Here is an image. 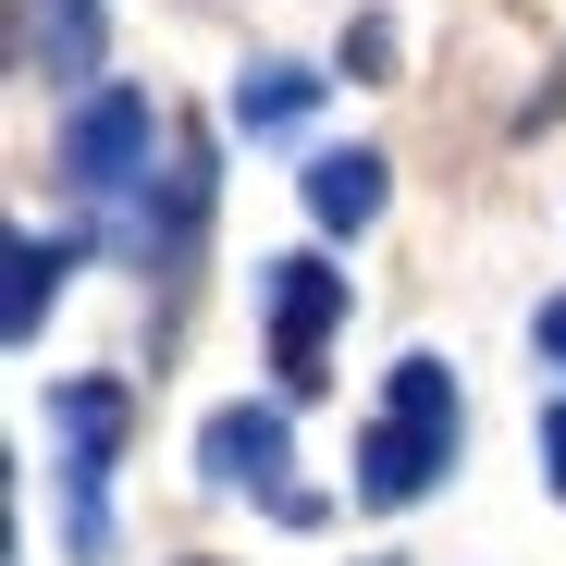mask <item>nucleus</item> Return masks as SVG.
Wrapping results in <instances>:
<instances>
[{
  "mask_svg": "<svg viewBox=\"0 0 566 566\" xmlns=\"http://www.w3.org/2000/svg\"><path fill=\"white\" fill-rule=\"evenodd\" d=\"M369 566H395V554H369Z\"/></svg>",
  "mask_w": 566,
  "mask_h": 566,
  "instance_id": "14",
  "label": "nucleus"
},
{
  "mask_svg": "<svg viewBox=\"0 0 566 566\" xmlns=\"http://www.w3.org/2000/svg\"><path fill=\"white\" fill-rule=\"evenodd\" d=\"M259 321H271V382L283 407H308L333 382V333H345V271L333 259H259Z\"/></svg>",
  "mask_w": 566,
  "mask_h": 566,
  "instance_id": "5",
  "label": "nucleus"
},
{
  "mask_svg": "<svg viewBox=\"0 0 566 566\" xmlns=\"http://www.w3.org/2000/svg\"><path fill=\"white\" fill-rule=\"evenodd\" d=\"M345 74H357V86L395 74V13H357V25H345Z\"/></svg>",
  "mask_w": 566,
  "mask_h": 566,
  "instance_id": "10",
  "label": "nucleus"
},
{
  "mask_svg": "<svg viewBox=\"0 0 566 566\" xmlns=\"http://www.w3.org/2000/svg\"><path fill=\"white\" fill-rule=\"evenodd\" d=\"M283 468H296V419H283V407L234 395V407H210V419H198V481H210V493H259L283 530H321L333 505H321V493H296Z\"/></svg>",
  "mask_w": 566,
  "mask_h": 566,
  "instance_id": "4",
  "label": "nucleus"
},
{
  "mask_svg": "<svg viewBox=\"0 0 566 566\" xmlns=\"http://www.w3.org/2000/svg\"><path fill=\"white\" fill-rule=\"evenodd\" d=\"M86 247H99L86 222H62V234H13V296H0V333H13V345H38V321H50V296L74 283Z\"/></svg>",
  "mask_w": 566,
  "mask_h": 566,
  "instance_id": "8",
  "label": "nucleus"
},
{
  "mask_svg": "<svg viewBox=\"0 0 566 566\" xmlns=\"http://www.w3.org/2000/svg\"><path fill=\"white\" fill-rule=\"evenodd\" d=\"M321 86H333V74H308V62H247V74H234V124H247V136H296V124L321 112Z\"/></svg>",
  "mask_w": 566,
  "mask_h": 566,
  "instance_id": "9",
  "label": "nucleus"
},
{
  "mask_svg": "<svg viewBox=\"0 0 566 566\" xmlns=\"http://www.w3.org/2000/svg\"><path fill=\"white\" fill-rule=\"evenodd\" d=\"M160 160V99L148 86H99L62 112V198L124 271H185V222H172V172Z\"/></svg>",
  "mask_w": 566,
  "mask_h": 566,
  "instance_id": "1",
  "label": "nucleus"
},
{
  "mask_svg": "<svg viewBox=\"0 0 566 566\" xmlns=\"http://www.w3.org/2000/svg\"><path fill=\"white\" fill-rule=\"evenodd\" d=\"M455 443H468L455 369H443L431 345H407V357H395V382H382V419L357 431V505H369V517L419 505V493L443 481V468H455Z\"/></svg>",
  "mask_w": 566,
  "mask_h": 566,
  "instance_id": "2",
  "label": "nucleus"
},
{
  "mask_svg": "<svg viewBox=\"0 0 566 566\" xmlns=\"http://www.w3.org/2000/svg\"><path fill=\"white\" fill-rule=\"evenodd\" d=\"M13 62L62 99L112 86V0H13Z\"/></svg>",
  "mask_w": 566,
  "mask_h": 566,
  "instance_id": "6",
  "label": "nucleus"
},
{
  "mask_svg": "<svg viewBox=\"0 0 566 566\" xmlns=\"http://www.w3.org/2000/svg\"><path fill=\"white\" fill-rule=\"evenodd\" d=\"M530 345L554 357V382H566V296H542V308H530Z\"/></svg>",
  "mask_w": 566,
  "mask_h": 566,
  "instance_id": "11",
  "label": "nucleus"
},
{
  "mask_svg": "<svg viewBox=\"0 0 566 566\" xmlns=\"http://www.w3.org/2000/svg\"><path fill=\"white\" fill-rule=\"evenodd\" d=\"M185 566H222V554H185Z\"/></svg>",
  "mask_w": 566,
  "mask_h": 566,
  "instance_id": "13",
  "label": "nucleus"
},
{
  "mask_svg": "<svg viewBox=\"0 0 566 566\" xmlns=\"http://www.w3.org/2000/svg\"><path fill=\"white\" fill-rule=\"evenodd\" d=\"M136 395L112 369H74L50 382V468H62V554L74 566H112V468H124Z\"/></svg>",
  "mask_w": 566,
  "mask_h": 566,
  "instance_id": "3",
  "label": "nucleus"
},
{
  "mask_svg": "<svg viewBox=\"0 0 566 566\" xmlns=\"http://www.w3.org/2000/svg\"><path fill=\"white\" fill-rule=\"evenodd\" d=\"M542 481H554V493H566V395H554V407H542Z\"/></svg>",
  "mask_w": 566,
  "mask_h": 566,
  "instance_id": "12",
  "label": "nucleus"
},
{
  "mask_svg": "<svg viewBox=\"0 0 566 566\" xmlns=\"http://www.w3.org/2000/svg\"><path fill=\"white\" fill-rule=\"evenodd\" d=\"M296 198H308L321 234H369V222H382V198H395V160H382V148H308Z\"/></svg>",
  "mask_w": 566,
  "mask_h": 566,
  "instance_id": "7",
  "label": "nucleus"
}]
</instances>
